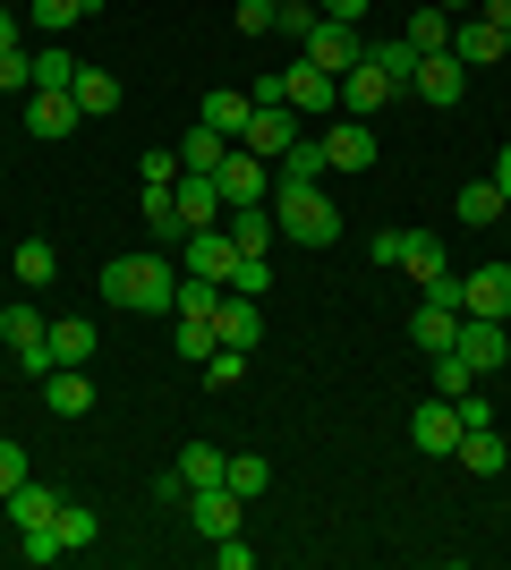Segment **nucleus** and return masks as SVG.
<instances>
[{"label": "nucleus", "mask_w": 511, "mask_h": 570, "mask_svg": "<svg viewBox=\"0 0 511 570\" xmlns=\"http://www.w3.org/2000/svg\"><path fill=\"white\" fill-rule=\"evenodd\" d=\"M102 298L128 315H170L179 307V264L163 247H137V256H111L102 264Z\"/></svg>", "instance_id": "1"}, {"label": "nucleus", "mask_w": 511, "mask_h": 570, "mask_svg": "<svg viewBox=\"0 0 511 570\" xmlns=\"http://www.w3.org/2000/svg\"><path fill=\"white\" fill-rule=\"evenodd\" d=\"M273 222H282V238L291 247H333L341 238V205L324 196V179H273Z\"/></svg>", "instance_id": "2"}, {"label": "nucleus", "mask_w": 511, "mask_h": 570, "mask_svg": "<svg viewBox=\"0 0 511 570\" xmlns=\"http://www.w3.org/2000/svg\"><path fill=\"white\" fill-rule=\"evenodd\" d=\"M366 256L384 264V273H410L417 289L435 282V273H452V256H443L435 230H375V247H366Z\"/></svg>", "instance_id": "3"}, {"label": "nucleus", "mask_w": 511, "mask_h": 570, "mask_svg": "<svg viewBox=\"0 0 511 570\" xmlns=\"http://www.w3.org/2000/svg\"><path fill=\"white\" fill-rule=\"evenodd\" d=\"M401 86H410V77L392 69L384 51H366L358 69H341V111H350V119H375V111H384L392 95H401Z\"/></svg>", "instance_id": "4"}, {"label": "nucleus", "mask_w": 511, "mask_h": 570, "mask_svg": "<svg viewBox=\"0 0 511 570\" xmlns=\"http://www.w3.org/2000/svg\"><path fill=\"white\" fill-rule=\"evenodd\" d=\"M0 341L18 350V366H26L35 383L51 375V324H43L35 307H26V298H9V307H0Z\"/></svg>", "instance_id": "5"}, {"label": "nucleus", "mask_w": 511, "mask_h": 570, "mask_svg": "<svg viewBox=\"0 0 511 570\" xmlns=\"http://www.w3.org/2000/svg\"><path fill=\"white\" fill-rule=\"evenodd\" d=\"M298 137H307V128H298V111H291V102H247V128H239V145H247V154L282 163V154H291Z\"/></svg>", "instance_id": "6"}, {"label": "nucleus", "mask_w": 511, "mask_h": 570, "mask_svg": "<svg viewBox=\"0 0 511 570\" xmlns=\"http://www.w3.org/2000/svg\"><path fill=\"white\" fill-rule=\"evenodd\" d=\"M188 528L214 546V537H239L247 528V502L230 494V485H188Z\"/></svg>", "instance_id": "7"}, {"label": "nucleus", "mask_w": 511, "mask_h": 570, "mask_svg": "<svg viewBox=\"0 0 511 570\" xmlns=\"http://www.w3.org/2000/svg\"><path fill=\"white\" fill-rule=\"evenodd\" d=\"M282 102L298 119H324V111H341V77L316 69V60H298V69H282Z\"/></svg>", "instance_id": "8"}, {"label": "nucleus", "mask_w": 511, "mask_h": 570, "mask_svg": "<svg viewBox=\"0 0 511 570\" xmlns=\"http://www.w3.org/2000/svg\"><path fill=\"white\" fill-rule=\"evenodd\" d=\"M214 179H222V205H265V196H273V163H265V154H247V145L222 154Z\"/></svg>", "instance_id": "9"}, {"label": "nucleus", "mask_w": 511, "mask_h": 570, "mask_svg": "<svg viewBox=\"0 0 511 570\" xmlns=\"http://www.w3.org/2000/svg\"><path fill=\"white\" fill-rule=\"evenodd\" d=\"M324 170H375V128L366 119H324Z\"/></svg>", "instance_id": "10"}, {"label": "nucleus", "mask_w": 511, "mask_h": 570, "mask_svg": "<svg viewBox=\"0 0 511 570\" xmlns=\"http://www.w3.org/2000/svg\"><path fill=\"white\" fill-rule=\"evenodd\" d=\"M461 315H511V264H469L461 273Z\"/></svg>", "instance_id": "11"}, {"label": "nucleus", "mask_w": 511, "mask_h": 570, "mask_svg": "<svg viewBox=\"0 0 511 570\" xmlns=\"http://www.w3.org/2000/svg\"><path fill=\"white\" fill-rule=\"evenodd\" d=\"M410 443L426 460H452V443H461V401H443V392H435V401L410 417Z\"/></svg>", "instance_id": "12"}, {"label": "nucleus", "mask_w": 511, "mask_h": 570, "mask_svg": "<svg viewBox=\"0 0 511 570\" xmlns=\"http://www.w3.org/2000/svg\"><path fill=\"white\" fill-rule=\"evenodd\" d=\"M179 247H188V282H222V289H230V264H239V247H230V230H222V222H214V230H188Z\"/></svg>", "instance_id": "13"}, {"label": "nucleus", "mask_w": 511, "mask_h": 570, "mask_svg": "<svg viewBox=\"0 0 511 570\" xmlns=\"http://www.w3.org/2000/svg\"><path fill=\"white\" fill-rule=\"evenodd\" d=\"M307 60H316V69H358V60H366V43H358V26H341V18H316V26H307Z\"/></svg>", "instance_id": "14"}, {"label": "nucleus", "mask_w": 511, "mask_h": 570, "mask_svg": "<svg viewBox=\"0 0 511 570\" xmlns=\"http://www.w3.org/2000/svg\"><path fill=\"white\" fill-rule=\"evenodd\" d=\"M410 86H417V95H426V102H435V111H452V102L469 95V69H461V60H452V51H426V60H417V69H410Z\"/></svg>", "instance_id": "15"}, {"label": "nucleus", "mask_w": 511, "mask_h": 570, "mask_svg": "<svg viewBox=\"0 0 511 570\" xmlns=\"http://www.w3.org/2000/svg\"><path fill=\"white\" fill-rule=\"evenodd\" d=\"M170 196H179V222H188V230H214V222L230 214V205H222V179H214V170H179V188H170Z\"/></svg>", "instance_id": "16"}, {"label": "nucleus", "mask_w": 511, "mask_h": 570, "mask_svg": "<svg viewBox=\"0 0 511 570\" xmlns=\"http://www.w3.org/2000/svg\"><path fill=\"white\" fill-rule=\"evenodd\" d=\"M214 333H222V350H247V357H256V341H265V315H256V298L222 289V307H214Z\"/></svg>", "instance_id": "17"}, {"label": "nucleus", "mask_w": 511, "mask_h": 570, "mask_svg": "<svg viewBox=\"0 0 511 570\" xmlns=\"http://www.w3.org/2000/svg\"><path fill=\"white\" fill-rule=\"evenodd\" d=\"M452 350H461L478 375H494V366L511 357V341H503V324H494V315H461V341H452Z\"/></svg>", "instance_id": "18"}, {"label": "nucleus", "mask_w": 511, "mask_h": 570, "mask_svg": "<svg viewBox=\"0 0 511 570\" xmlns=\"http://www.w3.org/2000/svg\"><path fill=\"white\" fill-rule=\"evenodd\" d=\"M222 230H230V247H239V256H265L273 238H282V222H273V205H230V214H222Z\"/></svg>", "instance_id": "19"}, {"label": "nucleus", "mask_w": 511, "mask_h": 570, "mask_svg": "<svg viewBox=\"0 0 511 570\" xmlns=\"http://www.w3.org/2000/svg\"><path fill=\"white\" fill-rule=\"evenodd\" d=\"M452 460H461L469 476H503V460H511V443L494 426H461V443H452Z\"/></svg>", "instance_id": "20"}, {"label": "nucleus", "mask_w": 511, "mask_h": 570, "mask_svg": "<svg viewBox=\"0 0 511 570\" xmlns=\"http://www.w3.org/2000/svg\"><path fill=\"white\" fill-rule=\"evenodd\" d=\"M452 60H461V69H487V60H503V35L469 9V18H452Z\"/></svg>", "instance_id": "21"}, {"label": "nucleus", "mask_w": 511, "mask_h": 570, "mask_svg": "<svg viewBox=\"0 0 511 570\" xmlns=\"http://www.w3.org/2000/svg\"><path fill=\"white\" fill-rule=\"evenodd\" d=\"M43 409H51V417H86V409H95L86 366H51V375H43Z\"/></svg>", "instance_id": "22"}, {"label": "nucleus", "mask_w": 511, "mask_h": 570, "mask_svg": "<svg viewBox=\"0 0 511 570\" xmlns=\"http://www.w3.org/2000/svg\"><path fill=\"white\" fill-rule=\"evenodd\" d=\"M60 502H69L60 485H43V476H26V485H18L9 502H0V511H9L18 528H51V520H60Z\"/></svg>", "instance_id": "23"}, {"label": "nucleus", "mask_w": 511, "mask_h": 570, "mask_svg": "<svg viewBox=\"0 0 511 570\" xmlns=\"http://www.w3.org/2000/svg\"><path fill=\"white\" fill-rule=\"evenodd\" d=\"M95 350H102V333L86 315H60V324H51V366H95Z\"/></svg>", "instance_id": "24"}, {"label": "nucleus", "mask_w": 511, "mask_h": 570, "mask_svg": "<svg viewBox=\"0 0 511 570\" xmlns=\"http://www.w3.org/2000/svg\"><path fill=\"white\" fill-rule=\"evenodd\" d=\"M410 341H417L426 357H443L452 341H461V315H452V307H435V298H417V315H410Z\"/></svg>", "instance_id": "25"}, {"label": "nucleus", "mask_w": 511, "mask_h": 570, "mask_svg": "<svg viewBox=\"0 0 511 570\" xmlns=\"http://www.w3.org/2000/svg\"><path fill=\"white\" fill-rule=\"evenodd\" d=\"M69 95H77V111H86V119H102V111H120V77H111V69H95V60H86V69H77V86H69Z\"/></svg>", "instance_id": "26"}, {"label": "nucleus", "mask_w": 511, "mask_h": 570, "mask_svg": "<svg viewBox=\"0 0 511 570\" xmlns=\"http://www.w3.org/2000/svg\"><path fill=\"white\" fill-rule=\"evenodd\" d=\"M51 273H60V256H51V238H18V256H9V282H18V289H43Z\"/></svg>", "instance_id": "27"}, {"label": "nucleus", "mask_w": 511, "mask_h": 570, "mask_svg": "<svg viewBox=\"0 0 511 570\" xmlns=\"http://www.w3.org/2000/svg\"><path fill=\"white\" fill-rule=\"evenodd\" d=\"M77 119H86L77 95H35V102H26V128H35V137H69Z\"/></svg>", "instance_id": "28"}, {"label": "nucleus", "mask_w": 511, "mask_h": 570, "mask_svg": "<svg viewBox=\"0 0 511 570\" xmlns=\"http://www.w3.org/2000/svg\"><path fill=\"white\" fill-rule=\"evenodd\" d=\"M77 69H86V60H77V51L43 43V51H35V95H69V86H77Z\"/></svg>", "instance_id": "29"}, {"label": "nucleus", "mask_w": 511, "mask_h": 570, "mask_svg": "<svg viewBox=\"0 0 511 570\" xmlns=\"http://www.w3.org/2000/svg\"><path fill=\"white\" fill-rule=\"evenodd\" d=\"M51 537H60V553L95 546V537H102V511H95V502H60V520H51Z\"/></svg>", "instance_id": "30"}, {"label": "nucleus", "mask_w": 511, "mask_h": 570, "mask_svg": "<svg viewBox=\"0 0 511 570\" xmlns=\"http://www.w3.org/2000/svg\"><path fill=\"white\" fill-rule=\"evenodd\" d=\"M222 485H230V494H239V502H256V494H265V485H273L265 452H230V460H222Z\"/></svg>", "instance_id": "31"}, {"label": "nucleus", "mask_w": 511, "mask_h": 570, "mask_svg": "<svg viewBox=\"0 0 511 570\" xmlns=\"http://www.w3.org/2000/svg\"><path fill=\"white\" fill-rule=\"evenodd\" d=\"M196 119H205V128H222V137L239 145V128H247V95H239V86H214V95H205V111H196Z\"/></svg>", "instance_id": "32"}, {"label": "nucleus", "mask_w": 511, "mask_h": 570, "mask_svg": "<svg viewBox=\"0 0 511 570\" xmlns=\"http://www.w3.org/2000/svg\"><path fill=\"white\" fill-rule=\"evenodd\" d=\"M222 154H230V137H222V128H205V119L179 137V170H222Z\"/></svg>", "instance_id": "33"}, {"label": "nucleus", "mask_w": 511, "mask_h": 570, "mask_svg": "<svg viewBox=\"0 0 511 570\" xmlns=\"http://www.w3.org/2000/svg\"><path fill=\"white\" fill-rule=\"evenodd\" d=\"M86 9H95V0H35V9H26V26H35L43 43H60V35H69V26L86 18Z\"/></svg>", "instance_id": "34"}, {"label": "nucleus", "mask_w": 511, "mask_h": 570, "mask_svg": "<svg viewBox=\"0 0 511 570\" xmlns=\"http://www.w3.org/2000/svg\"><path fill=\"white\" fill-rule=\"evenodd\" d=\"M146 230H154V247H179V238H188L179 196H170V188H146Z\"/></svg>", "instance_id": "35"}, {"label": "nucleus", "mask_w": 511, "mask_h": 570, "mask_svg": "<svg viewBox=\"0 0 511 570\" xmlns=\"http://www.w3.org/2000/svg\"><path fill=\"white\" fill-rule=\"evenodd\" d=\"M401 43H410L417 60H426V51H452V18H443L435 0H426V9H417V18H410V35H401Z\"/></svg>", "instance_id": "36"}, {"label": "nucleus", "mask_w": 511, "mask_h": 570, "mask_svg": "<svg viewBox=\"0 0 511 570\" xmlns=\"http://www.w3.org/2000/svg\"><path fill=\"white\" fill-rule=\"evenodd\" d=\"M503 214H511V196L494 188V179H469V188H461V222H469V230H478V222H503Z\"/></svg>", "instance_id": "37"}, {"label": "nucleus", "mask_w": 511, "mask_h": 570, "mask_svg": "<svg viewBox=\"0 0 511 570\" xmlns=\"http://www.w3.org/2000/svg\"><path fill=\"white\" fill-rule=\"evenodd\" d=\"M222 460H230V452H214V443H188V452H179V469H170V476H179V494H188V485H222Z\"/></svg>", "instance_id": "38"}, {"label": "nucleus", "mask_w": 511, "mask_h": 570, "mask_svg": "<svg viewBox=\"0 0 511 570\" xmlns=\"http://www.w3.org/2000/svg\"><path fill=\"white\" fill-rule=\"evenodd\" d=\"M222 350V333H214V315H179V357L188 366H205V357Z\"/></svg>", "instance_id": "39"}, {"label": "nucleus", "mask_w": 511, "mask_h": 570, "mask_svg": "<svg viewBox=\"0 0 511 570\" xmlns=\"http://www.w3.org/2000/svg\"><path fill=\"white\" fill-rule=\"evenodd\" d=\"M196 375H205V392H239V383H247V350H214Z\"/></svg>", "instance_id": "40"}, {"label": "nucleus", "mask_w": 511, "mask_h": 570, "mask_svg": "<svg viewBox=\"0 0 511 570\" xmlns=\"http://www.w3.org/2000/svg\"><path fill=\"white\" fill-rule=\"evenodd\" d=\"M273 179H324V137H298L282 163H273Z\"/></svg>", "instance_id": "41"}, {"label": "nucleus", "mask_w": 511, "mask_h": 570, "mask_svg": "<svg viewBox=\"0 0 511 570\" xmlns=\"http://www.w3.org/2000/svg\"><path fill=\"white\" fill-rule=\"evenodd\" d=\"M137 179H146V188H179V145H146V154H137Z\"/></svg>", "instance_id": "42"}, {"label": "nucleus", "mask_w": 511, "mask_h": 570, "mask_svg": "<svg viewBox=\"0 0 511 570\" xmlns=\"http://www.w3.org/2000/svg\"><path fill=\"white\" fill-rule=\"evenodd\" d=\"M435 392H443V401H461V392H478V366H469L461 350H443V357H435Z\"/></svg>", "instance_id": "43"}, {"label": "nucleus", "mask_w": 511, "mask_h": 570, "mask_svg": "<svg viewBox=\"0 0 511 570\" xmlns=\"http://www.w3.org/2000/svg\"><path fill=\"white\" fill-rule=\"evenodd\" d=\"M0 95H35V51H0Z\"/></svg>", "instance_id": "44"}, {"label": "nucleus", "mask_w": 511, "mask_h": 570, "mask_svg": "<svg viewBox=\"0 0 511 570\" xmlns=\"http://www.w3.org/2000/svg\"><path fill=\"white\" fill-rule=\"evenodd\" d=\"M324 9L316 0H282V18H273V35H291V43H307V26H316Z\"/></svg>", "instance_id": "45"}, {"label": "nucleus", "mask_w": 511, "mask_h": 570, "mask_svg": "<svg viewBox=\"0 0 511 570\" xmlns=\"http://www.w3.org/2000/svg\"><path fill=\"white\" fill-rule=\"evenodd\" d=\"M265 282H273L265 256H239V264H230V289H239V298H265Z\"/></svg>", "instance_id": "46"}, {"label": "nucleus", "mask_w": 511, "mask_h": 570, "mask_svg": "<svg viewBox=\"0 0 511 570\" xmlns=\"http://www.w3.org/2000/svg\"><path fill=\"white\" fill-rule=\"evenodd\" d=\"M222 307V282H179V307L170 315H214Z\"/></svg>", "instance_id": "47"}, {"label": "nucleus", "mask_w": 511, "mask_h": 570, "mask_svg": "<svg viewBox=\"0 0 511 570\" xmlns=\"http://www.w3.org/2000/svg\"><path fill=\"white\" fill-rule=\"evenodd\" d=\"M18 485H26V452H18V443H9V434H0V502L18 494Z\"/></svg>", "instance_id": "48"}, {"label": "nucleus", "mask_w": 511, "mask_h": 570, "mask_svg": "<svg viewBox=\"0 0 511 570\" xmlns=\"http://www.w3.org/2000/svg\"><path fill=\"white\" fill-rule=\"evenodd\" d=\"M273 18H282V0H239V35H273Z\"/></svg>", "instance_id": "49"}, {"label": "nucleus", "mask_w": 511, "mask_h": 570, "mask_svg": "<svg viewBox=\"0 0 511 570\" xmlns=\"http://www.w3.org/2000/svg\"><path fill=\"white\" fill-rule=\"evenodd\" d=\"M214 562L222 570H247V562H256V546H247V537H214Z\"/></svg>", "instance_id": "50"}, {"label": "nucleus", "mask_w": 511, "mask_h": 570, "mask_svg": "<svg viewBox=\"0 0 511 570\" xmlns=\"http://www.w3.org/2000/svg\"><path fill=\"white\" fill-rule=\"evenodd\" d=\"M426 298H435V307H452V315H461V273H435V282H426Z\"/></svg>", "instance_id": "51"}, {"label": "nucleus", "mask_w": 511, "mask_h": 570, "mask_svg": "<svg viewBox=\"0 0 511 570\" xmlns=\"http://www.w3.org/2000/svg\"><path fill=\"white\" fill-rule=\"evenodd\" d=\"M0 51H26V18L18 9H0Z\"/></svg>", "instance_id": "52"}, {"label": "nucleus", "mask_w": 511, "mask_h": 570, "mask_svg": "<svg viewBox=\"0 0 511 570\" xmlns=\"http://www.w3.org/2000/svg\"><path fill=\"white\" fill-rule=\"evenodd\" d=\"M324 18H341V26H358V18H366V0H324Z\"/></svg>", "instance_id": "53"}, {"label": "nucleus", "mask_w": 511, "mask_h": 570, "mask_svg": "<svg viewBox=\"0 0 511 570\" xmlns=\"http://www.w3.org/2000/svg\"><path fill=\"white\" fill-rule=\"evenodd\" d=\"M494 188L511 196V145H503V154H494Z\"/></svg>", "instance_id": "54"}]
</instances>
